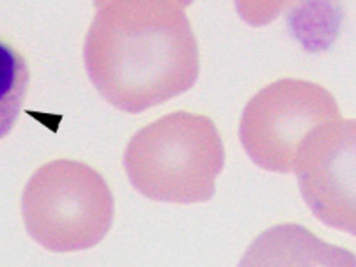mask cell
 <instances>
[{
	"mask_svg": "<svg viewBox=\"0 0 356 267\" xmlns=\"http://www.w3.org/2000/svg\"><path fill=\"white\" fill-rule=\"evenodd\" d=\"M22 216L31 239L48 252H83L108 234L114 197L92 166L55 160L35 170L25 184Z\"/></svg>",
	"mask_w": 356,
	"mask_h": 267,
	"instance_id": "obj_3",
	"label": "cell"
},
{
	"mask_svg": "<svg viewBox=\"0 0 356 267\" xmlns=\"http://www.w3.org/2000/svg\"><path fill=\"white\" fill-rule=\"evenodd\" d=\"M238 267H356L355 253L335 246L298 223H282L259 234Z\"/></svg>",
	"mask_w": 356,
	"mask_h": 267,
	"instance_id": "obj_6",
	"label": "cell"
},
{
	"mask_svg": "<svg viewBox=\"0 0 356 267\" xmlns=\"http://www.w3.org/2000/svg\"><path fill=\"white\" fill-rule=\"evenodd\" d=\"M184 0H99L83 43L96 91L126 114H140L190 91L199 44Z\"/></svg>",
	"mask_w": 356,
	"mask_h": 267,
	"instance_id": "obj_1",
	"label": "cell"
},
{
	"mask_svg": "<svg viewBox=\"0 0 356 267\" xmlns=\"http://www.w3.org/2000/svg\"><path fill=\"white\" fill-rule=\"evenodd\" d=\"M356 122L337 119L303 144L294 173L305 204L328 227L355 234Z\"/></svg>",
	"mask_w": 356,
	"mask_h": 267,
	"instance_id": "obj_5",
	"label": "cell"
},
{
	"mask_svg": "<svg viewBox=\"0 0 356 267\" xmlns=\"http://www.w3.org/2000/svg\"><path fill=\"white\" fill-rule=\"evenodd\" d=\"M122 165L131 186L149 200L200 204L215 197L225 149L211 119L174 112L134 135Z\"/></svg>",
	"mask_w": 356,
	"mask_h": 267,
	"instance_id": "obj_2",
	"label": "cell"
},
{
	"mask_svg": "<svg viewBox=\"0 0 356 267\" xmlns=\"http://www.w3.org/2000/svg\"><path fill=\"white\" fill-rule=\"evenodd\" d=\"M27 60L20 51L0 40V140L15 128L29 91Z\"/></svg>",
	"mask_w": 356,
	"mask_h": 267,
	"instance_id": "obj_7",
	"label": "cell"
},
{
	"mask_svg": "<svg viewBox=\"0 0 356 267\" xmlns=\"http://www.w3.org/2000/svg\"><path fill=\"white\" fill-rule=\"evenodd\" d=\"M337 119L341 112L328 89L309 80L282 78L247 103L239 121V140L259 169L291 173L303 144Z\"/></svg>",
	"mask_w": 356,
	"mask_h": 267,
	"instance_id": "obj_4",
	"label": "cell"
}]
</instances>
